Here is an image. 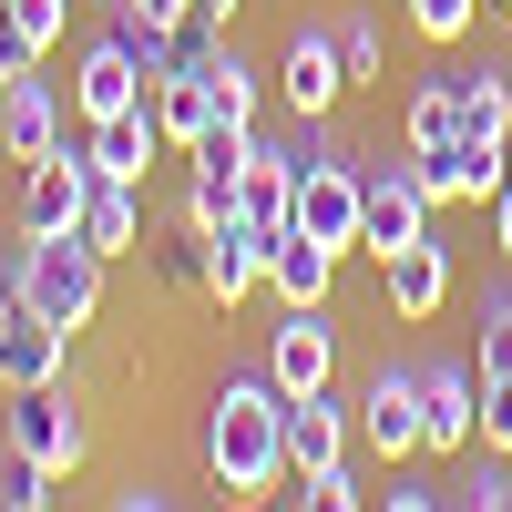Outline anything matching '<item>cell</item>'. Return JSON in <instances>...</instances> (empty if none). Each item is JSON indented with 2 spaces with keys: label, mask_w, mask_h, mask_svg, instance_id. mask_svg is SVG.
<instances>
[{
  "label": "cell",
  "mask_w": 512,
  "mask_h": 512,
  "mask_svg": "<svg viewBox=\"0 0 512 512\" xmlns=\"http://www.w3.org/2000/svg\"><path fill=\"white\" fill-rule=\"evenodd\" d=\"M400 144H410V154L482 144V134H472V93H461V62H441V72H420V82H410V103H400Z\"/></svg>",
  "instance_id": "obj_11"
},
{
  "label": "cell",
  "mask_w": 512,
  "mask_h": 512,
  "mask_svg": "<svg viewBox=\"0 0 512 512\" xmlns=\"http://www.w3.org/2000/svg\"><path fill=\"white\" fill-rule=\"evenodd\" d=\"M267 287H277V308H328V287H338V246H318V236H277L267 246Z\"/></svg>",
  "instance_id": "obj_21"
},
{
  "label": "cell",
  "mask_w": 512,
  "mask_h": 512,
  "mask_svg": "<svg viewBox=\"0 0 512 512\" xmlns=\"http://www.w3.org/2000/svg\"><path fill=\"white\" fill-rule=\"evenodd\" d=\"M431 236V185H420V164L400 144V164H369V216H359V246L369 256H400Z\"/></svg>",
  "instance_id": "obj_9"
},
{
  "label": "cell",
  "mask_w": 512,
  "mask_h": 512,
  "mask_svg": "<svg viewBox=\"0 0 512 512\" xmlns=\"http://www.w3.org/2000/svg\"><path fill=\"white\" fill-rule=\"evenodd\" d=\"M328 31H338V62H349V93L390 72V31H379L369 11H328Z\"/></svg>",
  "instance_id": "obj_24"
},
{
  "label": "cell",
  "mask_w": 512,
  "mask_h": 512,
  "mask_svg": "<svg viewBox=\"0 0 512 512\" xmlns=\"http://www.w3.org/2000/svg\"><path fill=\"white\" fill-rule=\"evenodd\" d=\"M62 21H72V0H11V31H21V52H31V62H52V52H62Z\"/></svg>",
  "instance_id": "obj_25"
},
{
  "label": "cell",
  "mask_w": 512,
  "mask_h": 512,
  "mask_svg": "<svg viewBox=\"0 0 512 512\" xmlns=\"http://www.w3.org/2000/svg\"><path fill=\"white\" fill-rule=\"evenodd\" d=\"M431 205H492L512 185V144H451V154H410Z\"/></svg>",
  "instance_id": "obj_17"
},
{
  "label": "cell",
  "mask_w": 512,
  "mask_h": 512,
  "mask_svg": "<svg viewBox=\"0 0 512 512\" xmlns=\"http://www.w3.org/2000/svg\"><path fill=\"white\" fill-rule=\"evenodd\" d=\"M256 164V123H205V134L185 144V216H236V185Z\"/></svg>",
  "instance_id": "obj_8"
},
{
  "label": "cell",
  "mask_w": 512,
  "mask_h": 512,
  "mask_svg": "<svg viewBox=\"0 0 512 512\" xmlns=\"http://www.w3.org/2000/svg\"><path fill=\"white\" fill-rule=\"evenodd\" d=\"M195 226H205V216H195ZM267 246H277V236H256L246 216H216V226H205V308H236V297L267 287Z\"/></svg>",
  "instance_id": "obj_16"
},
{
  "label": "cell",
  "mask_w": 512,
  "mask_h": 512,
  "mask_svg": "<svg viewBox=\"0 0 512 512\" xmlns=\"http://www.w3.org/2000/svg\"><path fill=\"white\" fill-rule=\"evenodd\" d=\"M103 267H113V256L82 246V226H72V236H21V256H11V297L82 338V328L103 318Z\"/></svg>",
  "instance_id": "obj_2"
},
{
  "label": "cell",
  "mask_w": 512,
  "mask_h": 512,
  "mask_svg": "<svg viewBox=\"0 0 512 512\" xmlns=\"http://www.w3.org/2000/svg\"><path fill=\"white\" fill-rule=\"evenodd\" d=\"M205 472H216V492H236V502L287 482V390L267 369L226 379V390L205 400Z\"/></svg>",
  "instance_id": "obj_1"
},
{
  "label": "cell",
  "mask_w": 512,
  "mask_h": 512,
  "mask_svg": "<svg viewBox=\"0 0 512 512\" xmlns=\"http://www.w3.org/2000/svg\"><path fill=\"white\" fill-rule=\"evenodd\" d=\"M297 502H318V512H349V502H369V492H359V472H349V461H318V472H297Z\"/></svg>",
  "instance_id": "obj_28"
},
{
  "label": "cell",
  "mask_w": 512,
  "mask_h": 512,
  "mask_svg": "<svg viewBox=\"0 0 512 512\" xmlns=\"http://www.w3.org/2000/svg\"><path fill=\"white\" fill-rule=\"evenodd\" d=\"M451 502H472V512H512V451H502V461H472V482H451Z\"/></svg>",
  "instance_id": "obj_29"
},
{
  "label": "cell",
  "mask_w": 512,
  "mask_h": 512,
  "mask_svg": "<svg viewBox=\"0 0 512 512\" xmlns=\"http://www.w3.org/2000/svg\"><path fill=\"white\" fill-rule=\"evenodd\" d=\"M154 216H144V185H123V175H93V205H82V246L93 256H144Z\"/></svg>",
  "instance_id": "obj_20"
},
{
  "label": "cell",
  "mask_w": 512,
  "mask_h": 512,
  "mask_svg": "<svg viewBox=\"0 0 512 512\" xmlns=\"http://www.w3.org/2000/svg\"><path fill=\"white\" fill-rule=\"evenodd\" d=\"M492 236H502V267H512V185L492 195Z\"/></svg>",
  "instance_id": "obj_33"
},
{
  "label": "cell",
  "mask_w": 512,
  "mask_h": 512,
  "mask_svg": "<svg viewBox=\"0 0 512 512\" xmlns=\"http://www.w3.org/2000/svg\"><path fill=\"white\" fill-rule=\"evenodd\" d=\"M0 451L41 461V472H82V451H93V420H82L72 379H41V390H11V410H0Z\"/></svg>",
  "instance_id": "obj_3"
},
{
  "label": "cell",
  "mask_w": 512,
  "mask_h": 512,
  "mask_svg": "<svg viewBox=\"0 0 512 512\" xmlns=\"http://www.w3.org/2000/svg\"><path fill=\"white\" fill-rule=\"evenodd\" d=\"M267 379H277V390H328V379H338V328H328V308H287V318L267 328Z\"/></svg>",
  "instance_id": "obj_12"
},
{
  "label": "cell",
  "mask_w": 512,
  "mask_h": 512,
  "mask_svg": "<svg viewBox=\"0 0 512 512\" xmlns=\"http://www.w3.org/2000/svg\"><path fill=\"white\" fill-rule=\"evenodd\" d=\"M185 21H205V31H226V21H236V0H195Z\"/></svg>",
  "instance_id": "obj_34"
},
{
  "label": "cell",
  "mask_w": 512,
  "mask_h": 512,
  "mask_svg": "<svg viewBox=\"0 0 512 512\" xmlns=\"http://www.w3.org/2000/svg\"><path fill=\"white\" fill-rule=\"evenodd\" d=\"M379 297H390V318H441L451 308V256L420 236L400 256H379Z\"/></svg>",
  "instance_id": "obj_18"
},
{
  "label": "cell",
  "mask_w": 512,
  "mask_h": 512,
  "mask_svg": "<svg viewBox=\"0 0 512 512\" xmlns=\"http://www.w3.org/2000/svg\"><path fill=\"white\" fill-rule=\"evenodd\" d=\"M482 451H512V379H482Z\"/></svg>",
  "instance_id": "obj_30"
},
{
  "label": "cell",
  "mask_w": 512,
  "mask_h": 512,
  "mask_svg": "<svg viewBox=\"0 0 512 512\" xmlns=\"http://www.w3.org/2000/svg\"><path fill=\"white\" fill-rule=\"evenodd\" d=\"M62 359H72V328L0 297V390H41V379H62Z\"/></svg>",
  "instance_id": "obj_13"
},
{
  "label": "cell",
  "mask_w": 512,
  "mask_h": 512,
  "mask_svg": "<svg viewBox=\"0 0 512 512\" xmlns=\"http://www.w3.org/2000/svg\"><path fill=\"white\" fill-rule=\"evenodd\" d=\"M21 72H31V52H21V31H11V0H0V93H11Z\"/></svg>",
  "instance_id": "obj_32"
},
{
  "label": "cell",
  "mask_w": 512,
  "mask_h": 512,
  "mask_svg": "<svg viewBox=\"0 0 512 512\" xmlns=\"http://www.w3.org/2000/svg\"><path fill=\"white\" fill-rule=\"evenodd\" d=\"M318 461H349V420L328 390H287V472H318Z\"/></svg>",
  "instance_id": "obj_22"
},
{
  "label": "cell",
  "mask_w": 512,
  "mask_h": 512,
  "mask_svg": "<svg viewBox=\"0 0 512 512\" xmlns=\"http://www.w3.org/2000/svg\"><path fill=\"white\" fill-rule=\"evenodd\" d=\"M62 93H72V113H82V123H103V113H144V103H154V62L134 52V31L113 21L103 41H82V62H72Z\"/></svg>",
  "instance_id": "obj_5"
},
{
  "label": "cell",
  "mask_w": 512,
  "mask_h": 512,
  "mask_svg": "<svg viewBox=\"0 0 512 512\" xmlns=\"http://www.w3.org/2000/svg\"><path fill=\"white\" fill-rule=\"evenodd\" d=\"M472 11H482V0H410V31L451 52V41H472Z\"/></svg>",
  "instance_id": "obj_27"
},
{
  "label": "cell",
  "mask_w": 512,
  "mask_h": 512,
  "mask_svg": "<svg viewBox=\"0 0 512 512\" xmlns=\"http://www.w3.org/2000/svg\"><path fill=\"white\" fill-rule=\"evenodd\" d=\"M82 154H93V175L144 185V175H154V154H164V123H154V103H144V113H103V123H82Z\"/></svg>",
  "instance_id": "obj_19"
},
{
  "label": "cell",
  "mask_w": 512,
  "mask_h": 512,
  "mask_svg": "<svg viewBox=\"0 0 512 512\" xmlns=\"http://www.w3.org/2000/svg\"><path fill=\"white\" fill-rule=\"evenodd\" d=\"M82 205H93V154H82V144L21 164V236H72Z\"/></svg>",
  "instance_id": "obj_10"
},
{
  "label": "cell",
  "mask_w": 512,
  "mask_h": 512,
  "mask_svg": "<svg viewBox=\"0 0 512 512\" xmlns=\"http://www.w3.org/2000/svg\"><path fill=\"white\" fill-rule=\"evenodd\" d=\"M216 113L226 123H256V62L236 52V41H216Z\"/></svg>",
  "instance_id": "obj_26"
},
{
  "label": "cell",
  "mask_w": 512,
  "mask_h": 512,
  "mask_svg": "<svg viewBox=\"0 0 512 512\" xmlns=\"http://www.w3.org/2000/svg\"><path fill=\"white\" fill-rule=\"evenodd\" d=\"M277 93L297 123H328L338 103H349V62H338V31L328 21H297L287 31V52H277Z\"/></svg>",
  "instance_id": "obj_6"
},
{
  "label": "cell",
  "mask_w": 512,
  "mask_h": 512,
  "mask_svg": "<svg viewBox=\"0 0 512 512\" xmlns=\"http://www.w3.org/2000/svg\"><path fill=\"white\" fill-rule=\"evenodd\" d=\"M62 82H41V62L11 82V93H0V154L11 164H41V154H62Z\"/></svg>",
  "instance_id": "obj_15"
},
{
  "label": "cell",
  "mask_w": 512,
  "mask_h": 512,
  "mask_svg": "<svg viewBox=\"0 0 512 512\" xmlns=\"http://www.w3.org/2000/svg\"><path fill=\"white\" fill-rule=\"evenodd\" d=\"M359 441L379 451V472L390 461H420V359H379L369 390H359Z\"/></svg>",
  "instance_id": "obj_7"
},
{
  "label": "cell",
  "mask_w": 512,
  "mask_h": 512,
  "mask_svg": "<svg viewBox=\"0 0 512 512\" xmlns=\"http://www.w3.org/2000/svg\"><path fill=\"white\" fill-rule=\"evenodd\" d=\"M482 21H512V0H482Z\"/></svg>",
  "instance_id": "obj_35"
},
{
  "label": "cell",
  "mask_w": 512,
  "mask_h": 512,
  "mask_svg": "<svg viewBox=\"0 0 512 512\" xmlns=\"http://www.w3.org/2000/svg\"><path fill=\"white\" fill-rule=\"evenodd\" d=\"M113 11H123V21H154V31H185L195 0H113Z\"/></svg>",
  "instance_id": "obj_31"
},
{
  "label": "cell",
  "mask_w": 512,
  "mask_h": 512,
  "mask_svg": "<svg viewBox=\"0 0 512 512\" xmlns=\"http://www.w3.org/2000/svg\"><path fill=\"white\" fill-rule=\"evenodd\" d=\"M482 441V359H420V461H461Z\"/></svg>",
  "instance_id": "obj_4"
},
{
  "label": "cell",
  "mask_w": 512,
  "mask_h": 512,
  "mask_svg": "<svg viewBox=\"0 0 512 512\" xmlns=\"http://www.w3.org/2000/svg\"><path fill=\"white\" fill-rule=\"evenodd\" d=\"M144 267H154L164 287H185V297H205V226H195V216H175L164 236H144Z\"/></svg>",
  "instance_id": "obj_23"
},
{
  "label": "cell",
  "mask_w": 512,
  "mask_h": 512,
  "mask_svg": "<svg viewBox=\"0 0 512 512\" xmlns=\"http://www.w3.org/2000/svg\"><path fill=\"white\" fill-rule=\"evenodd\" d=\"M154 123H164V144H195L205 123H226L216 113V41H205V52H175L154 72Z\"/></svg>",
  "instance_id": "obj_14"
}]
</instances>
